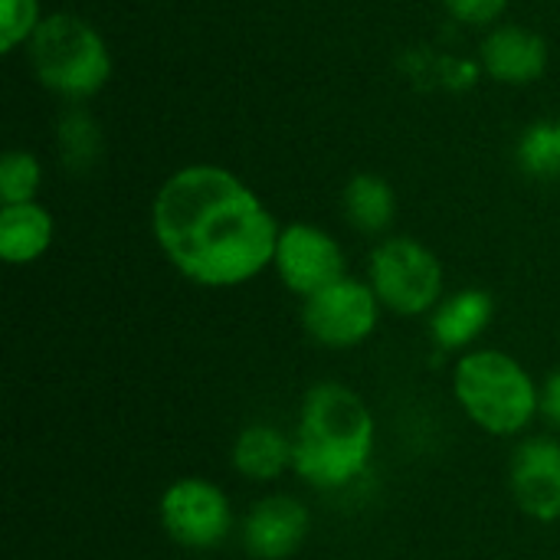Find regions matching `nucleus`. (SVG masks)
Returning a JSON list of instances; mask_svg holds the SVG:
<instances>
[{
  "mask_svg": "<svg viewBox=\"0 0 560 560\" xmlns=\"http://www.w3.org/2000/svg\"><path fill=\"white\" fill-rule=\"evenodd\" d=\"M151 230L184 279L207 289H233L272 266L282 226L233 171L187 164L158 187Z\"/></svg>",
  "mask_w": 560,
  "mask_h": 560,
  "instance_id": "obj_1",
  "label": "nucleus"
},
{
  "mask_svg": "<svg viewBox=\"0 0 560 560\" xmlns=\"http://www.w3.org/2000/svg\"><path fill=\"white\" fill-rule=\"evenodd\" d=\"M374 413L361 394L335 381L315 384L302 400L292 433V469L322 492L345 489L364 476L374 456Z\"/></svg>",
  "mask_w": 560,
  "mask_h": 560,
  "instance_id": "obj_2",
  "label": "nucleus"
},
{
  "mask_svg": "<svg viewBox=\"0 0 560 560\" xmlns=\"http://www.w3.org/2000/svg\"><path fill=\"white\" fill-rule=\"evenodd\" d=\"M463 413L492 436H518L541 413V387L505 351H466L453 368Z\"/></svg>",
  "mask_w": 560,
  "mask_h": 560,
  "instance_id": "obj_3",
  "label": "nucleus"
},
{
  "mask_svg": "<svg viewBox=\"0 0 560 560\" xmlns=\"http://www.w3.org/2000/svg\"><path fill=\"white\" fill-rule=\"evenodd\" d=\"M26 59L36 82L69 105L98 95L112 79V49L105 36L79 13L66 10L43 16L26 43Z\"/></svg>",
  "mask_w": 560,
  "mask_h": 560,
  "instance_id": "obj_4",
  "label": "nucleus"
},
{
  "mask_svg": "<svg viewBox=\"0 0 560 560\" xmlns=\"http://www.w3.org/2000/svg\"><path fill=\"white\" fill-rule=\"evenodd\" d=\"M368 282L381 305L400 318H417L443 302V262L413 236H387L368 259Z\"/></svg>",
  "mask_w": 560,
  "mask_h": 560,
  "instance_id": "obj_5",
  "label": "nucleus"
},
{
  "mask_svg": "<svg viewBox=\"0 0 560 560\" xmlns=\"http://www.w3.org/2000/svg\"><path fill=\"white\" fill-rule=\"evenodd\" d=\"M381 299L364 279H338L328 289L315 292L302 305V328L322 348H358L364 345L381 322Z\"/></svg>",
  "mask_w": 560,
  "mask_h": 560,
  "instance_id": "obj_6",
  "label": "nucleus"
},
{
  "mask_svg": "<svg viewBox=\"0 0 560 560\" xmlns=\"http://www.w3.org/2000/svg\"><path fill=\"white\" fill-rule=\"evenodd\" d=\"M161 525L184 548H220L233 532V505L220 486L200 476H187L164 489Z\"/></svg>",
  "mask_w": 560,
  "mask_h": 560,
  "instance_id": "obj_7",
  "label": "nucleus"
},
{
  "mask_svg": "<svg viewBox=\"0 0 560 560\" xmlns=\"http://www.w3.org/2000/svg\"><path fill=\"white\" fill-rule=\"evenodd\" d=\"M272 269L289 292L312 299L315 292L345 279V249L315 223H289L279 230Z\"/></svg>",
  "mask_w": 560,
  "mask_h": 560,
  "instance_id": "obj_8",
  "label": "nucleus"
},
{
  "mask_svg": "<svg viewBox=\"0 0 560 560\" xmlns=\"http://www.w3.org/2000/svg\"><path fill=\"white\" fill-rule=\"evenodd\" d=\"M518 509L535 522L560 518V443L551 436H528L518 443L509 469Z\"/></svg>",
  "mask_w": 560,
  "mask_h": 560,
  "instance_id": "obj_9",
  "label": "nucleus"
},
{
  "mask_svg": "<svg viewBox=\"0 0 560 560\" xmlns=\"http://www.w3.org/2000/svg\"><path fill=\"white\" fill-rule=\"evenodd\" d=\"M312 528L308 509L292 495H266L243 518V548L256 560L292 558Z\"/></svg>",
  "mask_w": 560,
  "mask_h": 560,
  "instance_id": "obj_10",
  "label": "nucleus"
},
{
  "mask_svg": "<svg viewBox=\"0 0 560 560\" xmlns=\"http://www.w3.org/2000/svg\"><path fill=\"white\" fill-rule=\"evenodd\" d=\"M479 62L499 85H532L548 72L551 49L545 36L518 23H499L479 46Z\"/></svg>",
  "mask_w": 560,
  "mask_h": 560,
  "instance_id": "obj_11",
  "label": "nucleus"
},
{
  "mask_svg": "<svg viewBox=\"0 0 560 560\" xmlns=\"http://www.w3.org/2000/svg\"><path fill=\"white\" fill-rule=\"evenodd\" d=\"M492 315L495 299L486 289H459L433 308L430 338L440 351H463L482 338Z\"/></svg>",
  "mask_w": 560,
  "mask_h": 560,
  "instance_id": "obj_12",
  "label": "nucleus"
},
{
  "mask_svg": "<svg viewBox=\"0 0 560 560\" xmlns=\"http://www.w3.org/2000/svg\"><path fill=\"white\" fill-rule=\"evenodd\" d=\"M56 220L52 213L30 200V203H3L0 210V256L10 266H30L52 246Z\"/></svg>",
  "mask_w": 560,
  "mask_h": 560,
  "instance_id": "obj_13",
  "label": "nucleus"
},
{
  "mask_svg": "<svg viewBox=\"0 0 560 560\" xmlns=\"http://www.w3.org/2000/svg\"><path fill=\"white\" fill-rule=\"evenodd\" d=\"M230 459H233V469L243 479H249V482H276L295 466L292 436H285L279 427L253 423L236 436Z\"/></svg>",
  "mask_w": 560,
  "mask_h": 560,
  "instance_id": "obj_14",
  "label": "nucleus"
},
{
  "mask_svg": "<svg viewBox=\"0 0 560 560\" xmlns=\"http://www.w3.org/2000/svg\"><path fill=\"white\" fill-rule=\"evenodd\" d=\"M341 210L345 220L364 233V236H381L390 230L397 217V194L381 174H354L345 190H341Z\"/></svg>",
  "mask_w": 560,
  "mask_h": 560,
  "instance_id": "obj_15",
  "label": "nucleus"
},
{
  "mask_svg": "<svg viewBox=\"0 0 560 560\" xmlns=\"http://www.w3.org/2000/svg\"><path fill=\"white\" fill-rule=\"evenodd\" d=\"M102 128L92 118L89 108L82 105H69L62 108L59 121H56V148H59V161L66 171L72 174H85L102 161Z\"/></svg>",
  "mask_w": 560,
  "mask_h": 560,
  "instance_id": "obj_16",
  "label": "nucleus"
},
{
  "mask_svg": "<svg viewBox=\"0 0 560 560\" xmlns=\"http://www.w3.org/2000/svg\"><path fill=\"white\" fill-rule=\"evenodd\" d=\"M518 167L532 177H558L560 174V131L558 121H535L522 131L515 144Z\"/></svg>",
  "mask_w": 560,
  "mask_h": 560,
  "instance_id": "obj_17",
  "label": "nucleus"
},
{
  "mask_svg": "<svg viewBox=\"0 0 560 560\" xmlns=\"http://www.w3.org/2000/svg\"><path fill=\"white\" fill-rule=\"evenodd\" d=\"M43 184V164L33 151H7L0 161V200L3 203H30L36 200Z\"/></svg>",
  "mask_w": 560,
  "mask_h": 560,
  "instance_id": "obj_18",
  "label": "nucleus"
},
{
  "mask_svg": "<svg viewBox=\"0 0 560 560\" xmlns=\"http://www.w3.org/2000/svg\"><path fill=\"white\" fill-rule=\"evenodd\" d=\"M43 23L39 0H0V49L16 52Z\"/></svg>",
  "mask_w": 560,
  "mask_h": 560,
  "instance_id": "obj_19",
  "label": "nucleus"
},
{
  "mask_svg": "<svg viewBox=\"0 0 560 560\" xmlns=\"http://www.w3.org/2000/svg\"><path fill=\"white\" fill-rule=\"evenodd\" d=\"M440 3L456 23L466 26H492L509 10V0H440Z\"/></svg>",
  "mask_w": 560,
  "mask_h": 560,
  "instance_id": "obj_20",
  "label": "nucleus"
},
{
  "mask_svg": "<svg viewBox=\"0 0 560 560\" xmlns=\"http://www.w3.org/2000/svg\"><path fill=\"white\" fill-rule=\"evenodd\" d=\"M541 417L560 430V368L541 384Z\"/></svg>",
  "mask_w": 560,
  "mask_h": 560,
  "instance_id": "obj_21",
  "label": "nucleus"
},
{
  "mask_svg": "<svg viewBox=\"0 0 560 560\" xmlns=\"http://www.w3.org/2000/svg\"><path fill=\"white\" fill-rule=\"evenodd\" d=\"M558 131H560V121H558Z\"/></svg>",
  "mask_w": 560,
  "mask_h": 560,
  "instance_id": "obj_22",
  "label": "nucleus"
}]
</instances>
